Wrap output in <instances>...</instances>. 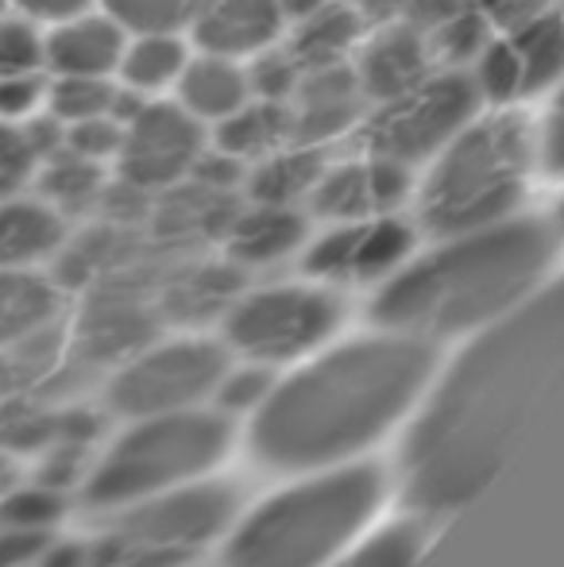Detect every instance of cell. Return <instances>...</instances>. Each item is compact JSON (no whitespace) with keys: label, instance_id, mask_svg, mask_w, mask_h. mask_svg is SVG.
I'll return each mask as SVG.
<instances>
[{"label":"cell","instance_id":"cell-1","mask_svg":"<svg viewBox=\"0 0 564 567\" xmlns=\"http://www.w3.org/2000/svg\"><path fill=\"white\" fill-rule=\"evenodd\" d=\"M564 382V282L480 340L410 436L414 506L457 509L488 483Z\"/></svg>","mask_w":564,"mask_h":567},{"label":"cell","instance_id":"cell-2","mask_svg":"<svg viewBox=\"0 0 564 567\" xmlns=\"http://www.w3.org/2000/svg\"><path fill=\"white\" fill-rule=\"evenodd\" d=\"M433 348L418 337L348 343L271 390L252 429L267 467H314L376 441L422 390Z\"/></svg>","mask_w":564,"mask_h":567},{"label":"cell","instance_id":"cell-3","mask_svg":"<svg viewBox=\"0 0 564 567\" xmlns=\"http://www.w3.org/2000/svg\"><path fill=\"white\" fill-rule=\"evenodd\" d=\"M553 255L557 231L534 217L441 236V247L387 278L371 317L383 329L418 340L475 329L519 306Z\"/></svg>","mask_w":564,"mask_h":567},{"label":"cell","instance_id":"cell-4","mask_svg":"<svg viewBox=\"0 0 564 567\" xmlns=\"http://www.w3.org/2000/svg\"><path fill=\"white\" fill-rule=\"evenodd\" d=\"M418 174L414 209L429 236L511 220L537 178V124L514 105L483 109Z\"/></svg>","mask_w":564,"mask_h":567},{"label":"cell","instance_id":"cell-5","mask_svg":"<svg viewBox=\"0 0 564 567\" xmlns=\"http://www.w3.org/2000/svg\"><path fill=\"white\" fill-rule=\"evenodd\" d=\"M379 471L352 467L286 491L236 529L225 567H317L376 509Z\"/></svg>","mask_w":564,"mask_h":567},{"label":"cell","instance_id":"cell-6","mask_svg":"<svg viewBox=\"0 0 564 567\" xmlns=\"http://www.w3.org/2000/svg\"><path fill=\"white\" fill-rule=\"evenodd\" d=\"M228 444V425L213 413L143 417L90 467L82 502L93 509H124L209 471Z\"/></svg>","mask_w":564,"mask_h":567},{"label":"cell","instance_id":"cell-7","mask_svg":"<svg viewBox=\"0 0 564 567\" xmlns=\"http://www.w3.org/2000/svg\"><path fill=\"white\" fill-rule=\"evenodd\" d=\"M480 113L483 101L468 70L433 66L402 97L371 105L363 124L356 127V143L368 155L399 158V163L422 171L429 158Z\"/></svg>","mask_w":564,"mask_h":567},{"label":"cell","instance_id":"cell-8","mask_svg":"<svg viewBox=\"0 0 564 567\" xmlns=\"http://www.w3.org/2000/svg\"><path fill=\"white\" fill-rule=\"evenodd\" d=\"M340 313V298L325 286H267L228 306L225 337L256 363H283L329 340Z\"/></svg>","mask_w":564,"mask_h":567},{"label":"cell","instance_id":"cell-9","mask_svg":"<svg viewBox=\"0 0 564 567\" xmlns=\"http://www.w3.org/2000/svg\"><path fill=\"white\" fill-rule=\"evenodd\" d=\"M221 374L225 351L209 340L143 343L109 382V410L132 421L194 410L217 390Z\"/></svg>","mask_w":564,"mask_h":567},{"label":"cell","instance_id":"cell-10","mask_svg":"<svg viewBox=\"0 0 564 567\" xmlns=\"http://www.w3.org/2000/svg\"><path fill=\"white\" fill-rule=\"evenodd\" d=\"M205 147H209V127L189 116L174 97L140 101L124 116L113 178L140 194H171L189 182Z\"/></svg>","mask_w":564,"mask_h":567},{"label":"cell","instance_id":"cell-11","mask_svg":"<svg viewBox=\"0 0 564 567\" xmlns=\"http://www.w3.org/2000/svg\"><path fill=\"white\" fill-rule=\"evenodd\" d=\"M228 514H233V494L221 486H189V491L171 486V491L124 506L109 533L132 548H147V553L186 564L205 540L225 529Z\"/></svg>","mask_w":564,"mask_h":567},{"label":"cell","instance_id":"cell-12","mask_svg":"<svg viewBox=\"0 0 564 567\" xmlns=\"http://www.w3.org/2000/svg\"><path fill=\"white\" fill-rule=\"evenodd\" d=\"M414 244L418 231L399 213L345 220L306 244L301 267L321 282H383L414 259Z\"/></svg>","mask_w":564,"mask_h":567},{"label":"cell","instance_id":"cell-13","mask_svg":"<svg viewBox=\"0 0 564 567\" xmlns=\"http://www.w3.org/2000/svg\"><path fill=\"white\" fill-rule=\"evenodd\" d=\"M429 70H433V54H429L425 35H418L399 16L371 23L368 35L360 39V47L352 54V74L360 82L368 109L402 97V93L422 82Z\"/></svg>","mask_w":564,"mask_h":567},{"label":"cell","instance_id":"cell-14","mask_svg":"<svg viewBox=\"0 0 564 567\" xmlns=\"http://www.w3.org/2000/svg\"><path fill=\"white\" fill-rule=\"evenodd\" d=\"M286 105L294 120V140L317 143V147H332L345 135H356V127L368 116V101L352 74V62L301 70L298 90Z\"/></svg>","mask_w":564,"mask_h":567},{"label":"cell","instance_id":"cell-15","mask_svg":"<svg viewBox=\"0 0 564 567\" xmlns=\"http://www.w3.org/2000/svg\"><path fill=\"white\" fill-rule=\"evenodd\" d=\"M186 35L194 51L248 62L252 54L283 43L286 16L275 0H194Z\"/></svg>","mask_w":564,"mask_h":567},{"label":"cell","instance_id":"cell-16","mask_svg":"<svg viewBox=\"0 0 564 567\" xmlns=\"http://www.w3.org/2000/svg\"><path fill=\"white\" fill-rule=\"evenodd\" d=\"M124 43L129 31L98 4L43 28V70L51 78H116Z\"/></svg>","mask_w":564,"mask_h":567},{"label":"cell","instance_id":"cell-17","mask_svg":"<svg viewBox=\"0 0 564 567\" xmlns=\"http://www.w3.org/2000/svg\"><path fill=\"white\" fill-rule=\"evenodd\" d=\"M70 244V220L35 189L0 197V270H43Z\"/></svg>","mask_w":564,"mask_h":567},{"label":"cell","instance_id":"cell-18","mask_svg":"<svg viewBox=\"0 0 564 567\" xmlns=\"http://www.w3.org/2000/svg\"><path fill=\"white\" fill-rule=\"evenodd\" d=\"M225 251L236 267H275L294 255L309 236L306 213L294 205H259L248 202L225 225Z\"/></svg>","mask_w":564,"mask_h":567},{"label":"cell","instance_id":"cell-19","mask_svg":"<svg viewBox=\"0 0 564 567\" xmlns=\"http://www.w3.org/2000/svg\"><path fill=\"white\" fill-rule=\"evenodd\" d=\"M62 321V286L47 270H0V351L54 332Z\"/></svg>","mask_w":564,"mask_h":567},{"label":"cell","instance_id":"cell-20","mask_svg":"<svg viewBox=\"0 0 564 567\" xmlns=\"http://www.w3.org/2000/svg\"><path fill=\"white\" fill-rule=\"evenodd\" d=\"M171 97L178 101L194 120H202L205 127H213L252 101L248 66H244L240 59H228V54L194 51V59H189V66L182 70Z\"/></svg>","mask_w":564,"mask_h":567},{"label":"cell","instance_id":"cell-21","mask_svg":"<svg viewBox=\"0 0 564 567\" xmlns=\"http://www.w3.org/2000/svg\"><path fill=\"white\" fill-rule=\"evenodd\" d=\"M189 59H194V43L186 31H140L124 43L116 62V85L143 101L171 97Z\"/></svg>","mask_w":564,"mask_h":567},{"label":"cell","instance_id":"cell-22","mask_svg":"<svg viewBox=\"0 0 564 567\" xmlns=\"http://www.w3.org/2000/svg\"><path fill=\"white\" fill-rule=\"evenodd\" d=\"M371 23L356 12L348 0H329L317 12L301 16L286 28L283 43L294 54L301 70L317 66H340V62H352L360 39L368 35Z\"/></svg>","mask_w":564,"mask_h":567},{"label":"cell","instance_id":"cell-23","mask_svg":"<svg viewBox=\"0 0 564 567\" xmlns=\"http://www.w3.org/2000/svg\"><path fill=\"white\" fill-rule=\"evenodd\" d=\"M325 166H329V147L290 140L248 166L244 194H248V202L259 205H294V209H301L309 202V194H314L317 178L325 174Z\"/></svg>","mask_w":564,"mask_h":567},{"label":"cell","instance_id":"cell-24","mask_svg":"<svg viewBox=\"0 0 564 567\" xmlns=\"http://www.w3.org/2000/svg\"><path fill=\"white\" fill-rule=\"evenodd\" d=\"M294 140V120L290 105L283 101H264L252 97L248 105H240L233 116H225L221 124L209 127V147H217L221 155L236 158V163L252 166L264 155L279 151L283 143Z\"/></svg>","mask_w":564,"mask_h":567},{"label":"cell","instance_id":"cell-25","mask_svg":"<svg viewBox=\"0 0 564 567\" xmlns=\"http://www.w3.org/2000/svg\"><path fill=\"white\" fill-rule=\"evenodd\" d=\"M109 186H113V166L90 163V158L74 155L66 147L59 155L43 158L35 171V182H31V189L47 205H54L66 220H78L98 209V205H105Z\"/></svg>","mask_w":564,"mask_h":567},{"label":"cell","instance_id":"cell-26","mask_svg":"<svg viewBox=\"0 0 564 567\" xmlns=\"http://www.w3.org/2000/svg\"><path fill=\"white\" fill-rule=\"evenodd\" d=\"M526 70V97L553 93L564 78V4H545L506 28Z\"/></svg>","mask_w":564,"mask_h":567},{"label":"cell","instance_id":"cell-27","mask_svg":"<svg viewBox=\"0 0 564 567\" xmlns=\"http://www.w3.org/2000/svg\"><path fill=\"white\" fill-rule=\"evenodd\" d=\"M306 209L314 213V217L329 220V225L383 217V213L376 209V194H371V174H368L363 151L356 158H329L325 174L317 178L314 194H309Z\"/></svg>","mask_w":564,"mask_h":567},{"label":"cell","instance_id":"cell-28","mask_svg":"<svg viewBox=\"0 0 564 567\" xmlns=\"http://www.w3.org/2000/svg\"><path fill=\"white\" fill-rule=\"evenodd\" d=\"M143 97L121 90L116 78H51L47 74V113L66 124L93 116H129Z\"/></svg>","mask_w":564,"mask_h":567},{"label":"cell","instance_id":"cell-29","mask_svg":"<svg viewBox=\"0 0 564 567\" xmlns=\"http://www.w3.org/2000/svg\"><path fill=\"white\" fill-rule=\"evenodd\" d=\"M468 78H472L483 109H511L526 97V70H522L519 47L511 43L506 31H495L483 43V51L468 62Z\"/></svg>","mask_w":564,"mask_h":567},{"label":"cell","instance_id":"cell-30","mask_svg":"<svg viewBox=\"0 0 564 567\" xmlns=\"http://www.w3.org/2000/svg\"><path fill=\"white\" fill-rule=\"evenodd\" d=\"M495 20L483 12L480 4L468 0L457 16L441 23L437 31H429L425 43H429V54H433V66H452V70H468V62L483 51L491 35H495Z\"/></svg>","mask_w":564,"mask_h":567},{"label":"cell","instance_id":"cell-31","mask_svg":"<svg viewBox=\"0 0 564 567\" xmlns=\"http://www.w3.org/2000/svg\"><path fill=\"white\" fill-rule=\"evenodd\" d=\"M151 337V317L140 306H105L101 313L90 317L85 324V351L93 359H129L147 343Z\"/></svg>","mask_w":564,"mask_h":567},{"label":"cell","instance_id":"cell-32","mask_svg":"<svg viewBox=\"0 0 564 567\" xmlns=\"http://www.w3.org/2000/svg\"><path fill=\"white\" fill-rule=\"evenodd\" d=\"M66 514V494L39 478H20L12 491L0 498V525L28 533H54V525Z\"/></svg>","mask_w":564,"mask_h":567},{"label":"cell","instance_id":"cell-33","mask_svg":"<svg viewBox=\"0 0 564 567\" xmlns=\"http://www.w3.org/2000/svg\"><path fill=\"white\" fill-rule=\"evenodd\" d=\"M236 290V270H194V275L178 278L166 293V306L178 317H209L217 309L233 306Z\"/></svg>","mask_w":564,"mask_h":567},{"label":"cell","instance_id":"cell-34","mask_svg":"<svg viewBox=\"0 0 564 567\" xmlns=\"http://www.w3.org/2000/svg\"><path fill=\"white\" fill-rule=\"evenodd\" d=\"M129 35L140 31H186L194 0H98Z\"/></svg>","mask_w":564,"mask_h":567},{"label":"cell","instance_id":"cell-35","mask_svg":"<svg viewBox=\"0 0 564 567\" xmlns=\"http://www.w3.org/2000/svg\"><path fill=\"white\" fill-rule=\"evenodd\" d=\"M244 66H248L252 97H264V101H283L286 105L301 82V66L294 62V54L286 51V43H275V47H267V51L252 54Z\"/></svg>","mask_w":564,"mask_h":567},{"label":"cell","instance_id":"cell-36","mask_svg":"<svg viewBox=\"0 0 564 567\" xmlns=\"http://www.w3.org/2000/svg\"><path fill=\"white\" fill-rule=\"evenodd\" d=\"M43 70V28L8 8L0 16V74Z\"/></svg>","mask_w":564,"mask_h":567},{"label":"cell","instance_id":"cell-37","mask_svg":"<svg viewBox=\"0 0 564 567\" xmlns=\"http://www.w3.org/2000/svg\"><path fill=\"white\" fill-rule=\"evenodd\" d=\"M39 171V155L31 147L23 124H0V197L31 189Z\"/></svg>","mask_w":564,"mask_h":567},{"label":"cell","instance_id":"cell-38","mask_svg":"<svg viewBox=\"0 0 564 567\" xmlns=\"http://www.w3.org/2000/svg\"><path fill=\"white\" fill-rule=\"evenodd\" d=\"M124 140V120L121 116H93L82 124H66V151L90 158V163L113 166L121 155Z\"/></svg>","mask_w":564,"mask_h":567},{"label":"cell","instance_id":"cell-39","mask_svg":"<svg viewBox=\"0 0 564 567\" xmlns=\"http://www.w3.org/2000/svg\"><path fill=\"white\" fill-rule=\"evenodd\" d=\"M47 109V70L0 74V124H28Z\"/></svg>","mask_w":564,"mask_h":567},{"label":"cell","instance_id":"cell-40","mask_svg":"<svg viewBox=\"0 0 564 567\" xmlns=\"http://www.w3.org/2000/svg\"><path fill=\"white\" fill-rule=\"evenodd\" d=\"M217 402L225 405L228 413H240V410H256V405L267 402V394H271V374L264 371V367H240V371H228L221 374L217 382Z\"/></svg>","mask_w":564,"mask_h":567},{"label":"cell","instance_id":"cell-41","mask_svg":"<svg viewBox=\"0 0 564 567\" xmlns=\"http://www.w3.org/2000/svg\"><path fill=\"white\" fill-rule=\"evenodd\" d=\"M418 556V533L410 525L399 529H387L383 537L368 540L352 560H345L340 567H410Z\"/></svg>","mask_w":564,"mask_h":567},{"label":"cell","instance_id":"cell-42","mask_svg":"<svg viewBox=\"0 0 564 567\" xmlns=\"http://www.w3.org/2000/svg\"><path fill=\"white\" fill-rule=\"evenodd\" d=\"M537 174L564 182V109H550L537 124Z\"/></svg>","mask_w":564,"mask_h":567},{"label":"cell","instance_id":"cell-43","mask_svg":"<svg viewBox=\"0 0 564 567\" xmlns=\"http://www.w3.org/2000/svg\"><path fill=\"white\" fill-rule=\"evenodd\" d=\"M54 533H28L0 525V567H35L39 553L51 545Z\"/></svg>","mask_w":564,"mask_h":567},{"label":"cell","instance_id":"cell-44","mask_svg":"<svg viewBox=\"0 0 564 567\" xmlns=\"http://www.w3.org/2000/svg\"><path fill=\"white\" fill-rule=\"evenodd\" d=\"M464 4H468V0H402L399 20L410 23L418 35H429V31H437L444 20H449V16H457Z\"/></svg>","mask_w":564,"mask_h":567},{"label":"cell","instance_id":"cell-45","mask_svg":"<svg viewBox=\"0 0 564 567\" xmlns=\"http://www.w3.org/2000/svg\"><path fill=\"white\" fill-rule=\"evenodd\" d=\"M8 8L28 16L39 28H51V23H62V20H70V16L98 8V0H8Z\"/></svg>","mask_w":564,"mask_h":567},{"label":"cell","instance_id":"cell-46","mask_svg":"<svg viewBox=\"0 0 564 567\" xmlns=\"http://www.w3.org/2000/svg\"><path fill=\"white\" fill-rule=\"evenodd\" d=\"M35 567H90V540H54L39 553Z\"/></svg>","mask_w":564,"mask_h":567},{"label":"cell","instance_id":"cell-47","mask_svg":"<svg viewBox=\"0 0 564 567\" xmlns=\"http://www.w3.org/2000/svg\"><path fill=\"white\" fill-rule=\"evenodd\" d=\"M28 386H31V374H28V367L20 363V355L0 351V402H8V398Z\"/></svg>","mask_w":564,"mask_h":567},{"label":"cell","instance_id":"cell-48","mask_svg":"<svg viewBox=\"0 0 564 567\" xmlns=\"http://www.w3.org/2000/svg\"><path fill=\"white\" fill-rule=\"evenodd\" d=\"M348 4H352L368 23H383V20H394V16H399L402 0H348Z\"/></svg>","mask_w":564,"mask_h":567},{"label":"cell","instance_id":"cell-49","mask_svg":"<svg viewBox=\"0 0 564 567\" xmlns=\"http://www.w3.org/2000/svg\"><path fill=\"white\" fill-rule=\"evenodd\" d=\"M23 478V463L16 460V455H8V452H0V498H4L8 491H12L16 483Z\"/></svg>","mask_w":564,"mask_h":567},{"label":"cell","instance_id":"cell-50","mask_svg":"<svg viewBox=\"0 0 564 567\" xmlns=\"http://www.w3.org/2000/svg\"><path fill=\"white\" fill-rule=\"evenodd\" d=\"M279 4V12L286 16V28H290L294 20H301V16L317 12L321 4H329V0H275Z\"/></svg>","mask_w":564,"mask_h":567},{"label":"cell","instance_id":"cell-51","mask_svg":"<svg viewBox=\"0 0 564 567\" xmlns=\"http://www.w3.org/2000/svg\"><path fill=\"white\" fill-rule=\"evenodd\" d=\"M8 12V0H0V16H4Z\"/></svg>","mask_w":564,"mask_h":567},{"label":"cell","instance_id":"cell-52","mask_svg":"<svg viewBox=\"0 0 564 567\" xmlns=\"http://www.w3.org/2000/svg\"><path fill=\"white\" fill-rule=\"evenodd\" d=\"M561 228H564V205H561Z\"/></svg>","mask_w":564,"mask_h":567}]
</instances>
